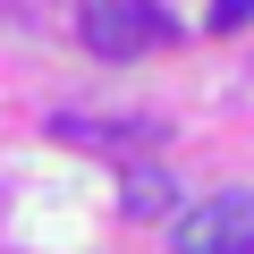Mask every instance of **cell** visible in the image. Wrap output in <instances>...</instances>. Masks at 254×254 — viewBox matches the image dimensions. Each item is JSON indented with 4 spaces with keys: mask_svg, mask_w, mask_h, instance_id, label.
<instances>
[{
    "mask_svg": "<svg viewBox=\"0 0 254 254\" xmlns=\"http://www.w3.org/2000/svg\"><path fill=\"white\" fill-rule=\"evenodd\" d=\"M170 246L178 254H254V187H229V195H203L170 220Z\"/></svg>",
    "mask_w": 254,
    "mask_h": 254,
    "instance_id": "obj_1",
    "label": "cell"
},
{
    "mask_svg": "<svg viewBox=\"0 0 254 254\" xmlns=\"http://www.w3.org/2000/svg\"><path fill=\"white\" fill-rule=\"evenodd\" d=\"M76 26H85V51L93 60H136V51H153L170 34V17L153 9V0H85Z\"/></svg>",
    "mask_w": 254,
    "mask_h": 254,
    "instance_id": "obj_2",
    "label": "cell"
},
{
    "mask_svg": "<svg viewBox=\"0 0 254 254\" xmlns=\"http://www.w3.org/2000/svg\"><path fill=\"white\" fill-rule=\"evenodd\" d=\"M119 203H127V220H161L170 212V178L161 170H127V195Z\"/></svg>",
    "mask_w": 254,
    "mask_h": 254,
    "instance_id": "obj_3",
    "label": "cell"
},
{
    "mask_svg": "<svg viewBox=\"0 0 254 254\" xmlns=\"http://www.w3.org/2000/svg\"><path fill=\"white\" fill-rule=\"evenodd\" d=\"M237 17H254V0H220L212 9V26H237Z\"/></svg>",
    "mask_w": 254,
    "mask_h": 254,
    "instance_id": "obj_4",
    "label": "cell"
}]
</instances>
